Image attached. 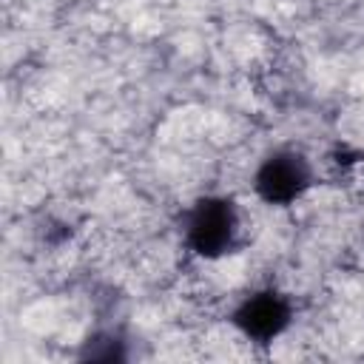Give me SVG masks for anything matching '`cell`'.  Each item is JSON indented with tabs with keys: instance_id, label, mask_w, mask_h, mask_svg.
Instances as JSON below:
<instances>
[{
	"instance_id": "1",
	"label": "cell",
	"mask_w": 364,
	"mask_h": 364,
	"mask_svg": "<svg viewBox=\"0 0 364 364\" xmlns=\"http://www.w3.org/2000/svg\"><path fill=\"white\" fill-rule=\"evenodd\" d=\"M239 216L230 199L202 196L185 216V242L196 256L216 259L236 245Z\"/></svg>"
},
{
	"instance_id": "2",
	"label": "cell",
	"mask_w": 364,
	"mask_h": 364,
	"mask_svg": "<svg viewBox=\"0 0 364 364\" xmlns=\"http://www.w3.org/2000/svg\"><path fill=\"white\" fill-rule=\"evenodd\" d=\"M313 185V168L304 154L299 151H276L270 154L253 179L256 193L267 205H290Z\"/></svg>"
},
{
	"instance_id": "3",
	"label": "cell",
	"mask_w": 364,
	"mask_h": 364,
	"mask_svg": "<svg viewBox=\"0 0 364 364\" xmlns=\"http://www.w3.org/2000/svg\"><path fill=\"white\" fill-rule=\"evenodd\" d=\"M233 324L250 341L270 344L290 324V301L276 290H259L233 310Z\"/></svg>"
},
{
	"instance_id": "4",
	"label": "cell",
	"mask_w": 364,
	"mask_h": 364,
	"mask_svg": "<svg viewBox=\"0 0 364 364\" xmlns=\"http://www.w3.org/2000/svg\"><path fill=\"white\" fill-rule=\"evenodd\" d=\"M82 361H125V341H119L111 333H94L82 350H80Z\"/></svg>"
}]
</instances>
